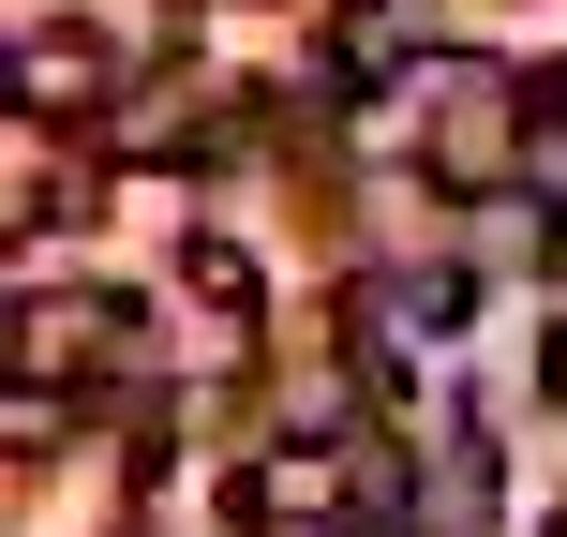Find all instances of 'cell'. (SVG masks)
<instances>
[{
    "label": "cell",
    "instance_id": "1",
    "mask_svg": "<svg viewBox=\"0 0 567 537\" xmlns=\"http://www.w3.org/2000/svg\"><path fill=\"white\" fill-rule=\"evenodd\" d=\"M0 343H16V389H75V373H105V359H120V299H75V283H30Z\"/></svg>",
    "mask_w": 567,
    "mask_h": 537
},
{
    "label": "cell",
    "instance_id": "3",
    "mask_svg": "<svg viewBox=\"0 0 567 537\" xmlns=\"http://www.w3.org/2000/svg\"><path fill=\"white\" fill-rule=\"evenodd\" d=\"M523 135H567V60H538V75H523Z\"/></svg>",
    "mask_w": 567,
    "mask_h": 537
},
{
    "label": "cell",
    "instance_id": "2",
    "mask_svg": "<svg viewBox=\"0 0 567 537\" xmlns=\"http://www.w3.org/2000/svg\"><path fill=\"white\" fill-rule=\"evenodd\" d=\"M90 105H120V45L105 30H75V16L16 30V120H90Z\"/></svg>",
    "mask_w": 567,
    "mask_h": 537
},
{
    "label": "cell",
    "instance_id": "4",
    "mask_svg": "<svg viewBox=\"0 0 567 537\" xmlns=\"http://www.w3.org/2000/svg\"><path fill=\"white\" fill-rule=\"evenodd\" d=\"M538 373H553V403H567V329H553V359H538Z\"/></svg>",
    "mask_w": 567,
    "mask_h": 537
},
{
    "label": "cell",
    "instance_id": "5",
    "mask_svg": "<svg viewBox=\"0 0 567 537\" xmlns=\"http://www.w3.org/2000/svg\"><path fill=\"white\" fill-rule=\"evenodd\" d=\"M538 537H567V508H553V523H538Z\"/></svg>",
    "mask_w": 567,
    "mask_h": 537
}]
</instances>
